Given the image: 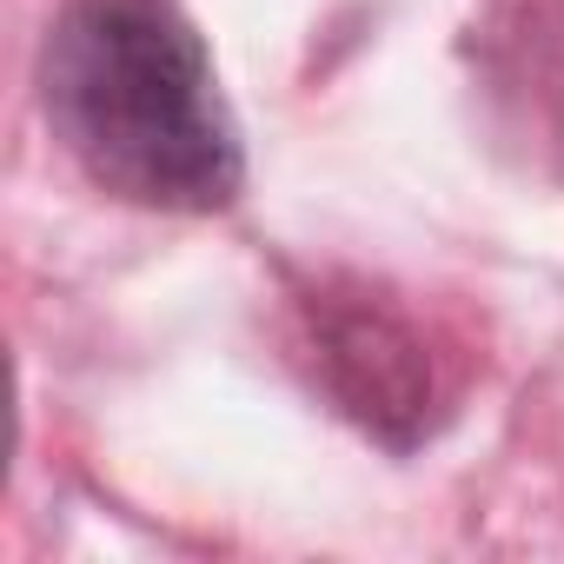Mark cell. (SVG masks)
Returning <instances> with one entry per match:
<instances>
[{
	"mask_svg": "<svg viewBox=\"0 0 564 564\" xmlns=\"http://www.w3.org/2000/svg\"><path fill=\"white\" fill-rule=\"evenodd\" d=\"M313 359L326 392L346 419H359L392 452H412L432 425V359L425 346L372 306H319L313 313Z\"/></svg>",
	"mask_w": 564,
	"mask_h": 564,
	"instance_id": "7a4b0ae2",
	"label": "cell"
},
{
	"mask_svg": "<svg viewBox=\"0 0 564 564\" xmlns=\"http://www.w3.org/2000/svg\"><path fill=\"white\" fill-rule=\"evenodd\" d=\"M41 107L74 166L153 213H219L246 180L213 54L173 0H67L41 47Z\"/></svg>",
	"mask_w": 564,
	"mask_h": 564,
	"instance_id": "6da1fadb",
	"label": "cell"
}]
</instances>
